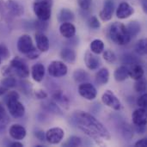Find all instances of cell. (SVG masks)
<instances>
[{
    "instance_id": "cell-4",
    "label": "cell",
    "mask_w": 147,
    "mask_h": 147,
    "mask_svg": "<svg viewBox=\"0 0 147 147\" xmlns=\"http://www.w3.org/2000/svg\"><path fill=\"white\" fill-rule=\"evenodd\" d=\"M9 66L13 72L21 78H26L29 76V68L28 65L19 57H15L11 59Z\"/></svg>"
},
{
    "instance_id": "cell-1",
    "label": "cell",
    "mask_w": 147,
    "mask_h": 147,
    "mask_svg": "<svg viewBox=\"0 0 147 147\" xmlns=\"http://www.w3.org/2000/svg\"><path fill=\"white\" fill-rule=\"evenodd\" d=\"M72 121L84 134L97 142H100L102 140H110L111 139L110 133L107 127L87 112L76 111L72 115Z\"/></svg>"
},
{
    "instance_id": "cell-37",
    "label": "cell",
    "mask_w": 147,
    "mask_h": 147,
    "mask_svg": "<svg viewBox=\"0 0 147 147\" xmlns=\"http://www.w3.org/2000/svg\"><path fill=\"white\" fill-rule=\"evenodd\" d=\"M89 25L91 28H94V29H97L101 27V23H100L98 18L95 16H91L89 19Z\"/></svg>"
},
{
    "instance_id": "cell-33",
    "label": "cell",
    "mask_w": 147,
    "mask_h": 147,
    "mask_svg": "<svg viewBox=\"0 0 147 147\" xmlns=\"http://www.w3.org/2000/svg\"><path fill=\"white\" fill-rule=\"evenodd\" d=\"M80 146H82V140L78 136H71L67 140V141L63 145V146L68 147H77Z\"/></svg>"
},
{
    "instance_id": "cell-34",
    "label": "cell",
    "mask_w": 147,
    "mask_h": 147,
    "mask_svg": "<svg viewBox=\"0 0 147 147\" xmlns=\"http://www.w3.org/2000/svg\"><path fill=\"white\" fill-rule=\"evenodd\" d=\"M103 54H102V57L103 59L108 62V63H110V64H113L116 61L117 59V57L115 55V53L111 51V50H105L104 52H102Z\"/></svg>"
},
{
    "instance_id": "cell-28",
    "label": "cell",
    "mask_w": 147,
    "mask_h": 147,
    "mask_svg": "<svg viewBox=\"0 0 147 147\" xmlns=\"http://www.w3.org/2000/svg\"><path fill=\"white\" fill-rule=\"evenodd\" d=\"M90 51L95 54H100L104 51V43L102 40L96 39L90 43Z\"/></svg>"
},
{
    "instance_id": "cell-32",
    "label": "cell",
    "mask_w": 147,
    "mask_h": 147,
    "mask_svg": "<svg viewBox=\"0 0 147 147\" xmlns=\"http://www.w3.org/2000/svg\"><path fill=\"white\" fill-rule=\"evenodd\" d=\"M135 51L138 54L141 55V56H144L146 54L147 48H146V40L145 39H141L140 40L136 46H135Z\"/></svg>"
},
{
    "instance_id": "cell-43",
    "label": "cell",
    "mask_w": 147,
    "mask_h": 147,
    "mask_svg": "<svg viewBox=\"0 0 147 147\" xmlns=\"http://www.w3.org/2000/svg\"><path fill=\"white\" fill-rule=\"evenodd\" d=\"M146 94H143L142 96H140L138 99H137V105L140 108H146Z\"/></svg>"
},
{
    "instance_id": "cell-16",
    "label": "cell",
    "mask_w": 147,
    "mask_h": 147,
    "mask_svg": "<svg viewBox=\"0 0 147 147\" xmlns=\"http://www.w3.org/2000/svg\"><path fill=\"white\" fill-rule=\"evenodd\" d=\"M6 9L14 16H21L24 13L23 6L15 0H8L5 3Z\"/></svg>"
},
{
    "instance_id": "cell-23",
    "label": "cell",
    "mask_w": 147,
    "mask_h": 147,
    "mask_svg": "<svg viewBox=\"0 0 147 147\" xmlns=\"http://www.w3.org/2000/svg\"><path fill=\"white\" fill-rule=\"evenodd\" d=\"M109 79V71L107 68L100 69L96 74V83L98 85L106 84Z\"/></svg>"
},
{
    "instance_id": "cell-15",
    "label": "cell",
    "mask_w": 147,
    "mask_h": 147,
    "mask_svg": "<svg viewBox=\"0 0 147 147\" xmlns=\"http://www.w3.org/2000/svg\"><path fill=\"white\" fill-rule=\"evenodd\" d=\"M9 134L10 137L16 140H22L26 137L27 132L24 127L19 124L12 125L9 129Z\"/></svg>"
},
{
    "instance_id": "cell-6",
    "label": "cell",
    "mask_w": 147,
    "mask_h": 147,
    "mask_svg": "<svg viewBox=\"0 0 147 147\" xmlns=\"http://www.w3.org/2000/svg\"><path fill=\"white\" fill-rule=\"evenodd\" d=\"M5 104L7 105L9 113L12 117H14L16 119H19L24 115L25 107L21 102H19V99L6 102Z\"/></svg>"
},
{
    "instance_id": "cell-39",
    "label": "cell",
    "mask_w": 147,
    "mask_h": 147,
    "mask_svg": "<svg viewBox=\"0 0 147 147\" xmlns=\"http://www.w3.org/2000/svg\"><path fill=\"white\" fill-rule=\"evenodd\" d=\"M34 27L37 30H39V32H40L41 30H46L47 28V21H41V20H38L34 22Z\"/></svg>"
},
{
    "instance_id": "cell-24",
    "label": "cell",
    "mask_w": 147,
    "mask_h": 147,
    "mask_svg": "<svg viewBox=\"0 0 147 147\" xmlns=\"http://www.w3.org/2000/svg\"><path fill=\"white\" fill-rule=\"evenodd\" d=\"M53 100L56 102L60 104L65 109L69 108V100L62 92V90H56L53 94Z\"/></svg>"
},
{
    "instance_id": "cell-30",
    "label": "cell",
    "mask_w": 147,
    "mask_h": 147,
    "mask_svg": "<svg viewBox=\"0 0 147 147\" xmlns=\"http://www.w3.org/2000/svg\"><path fill=\"white\" fill-rule=\"evenodd\" d=\"M9 121V120L7 112L4 109L3 104L0 102V130L5 128V127L8 125Z\"/></svg>"
},
{
    "instance_id": "cell-48",
    "label": "cell",
    "mask_w": 147,
    "mask_h": 147,
    "mask_svg": "<svg viewBox=\"0 0 147 147\" xmlns=\"http://www.w3.org/2000/svg\"><path fill=\"white\" fill-rule=\"evenodd\" d=\"M9 146L10 147H22L23 146V145H22L21 142H19V141H15V142L11 143V144L9 145Z\"/></svg>"
},
{
    "instance_id": "cell-29",
    "label": "cell",
    "mask_w": 147,
    "mask_h": 147,
    "mask_svg": "<svg viewBox=\"0 0 147 147\" xmlns=\"http://www.w3.org/2000/svg\"><path fill=\"white\" fill-rule=\"evenodd\" d=\"M43 107L45 108V109L47 111H48L50 113H53L55 115H62V111L60 110L59 107L54 101H50V102H45L43 104Z\"/></svg>"
},
{
    "instance_id": "cell-42",
    "label": "cell",
    "mask_w": 147,
    "mask_h": 147,
    "mask_svg": "<svg viewBox=\"0 0 147 147\" xmlns=\"http://www.w3.org/2000/svg\"><path fill=\"white\" fill-rule=\"evenodd\" d=\"M9 56V49L4 45L0 44V58L3 59H6Z\"/></svg>"
},
{
    "instance_id": "cell-7",
    "label": "cell",
    "mask_w": 147,
    "mask_h": 147,
    "mask_svg": "<svg viewBox=\"0 0 147 147\" xmlns=\"http://www.w3.org/2000/svg\"><path fill=\"white\" fill-rule=\"evenodd\" d=\"M78 93L82 97L90 101L94 100L97 96V91L95 86L90 83H87V82L80 84L78 87Z\"/></svg>"
},
{
    "instance_id": "cell-8",
    "label": "cell",
    "mask_w": 147,
    "mask_h": 147,
    "mask_svg": "<svg viewBox=\"0 0 147 147\" xmlns=\"http://www.w3.org/2000/svg\"><path fill=\"white\" fill-rule=\"evenodd\" d=\"M102 101L106 106L111 108L114 110H120L121 108V103L120 100L111 90H106L103 93L102 96Z\"/></svg>"
},
{
    "instance_id": "cell-41",
    "label": "cell",
    "mask_w": 147,
    "mask_h": 147,
    "mask_svg": "<svg viewBox=\"0 0 147 147\" xmlns=\"http://www.w3.org/2000/svg\"><path fill=\"white\" fill-rule=\"evenodd\" d=\"M20 96L19 94L16 92V91H10L9 92L6 96L4 97V102H9V101H11V100H16V99H19Z\"/></svg>"
},
{
    "instance_id": "cell-10",
    "label": "cell",
    "mask_w": 147,
    "mask_h": 147,
    "mask_svg": "<svg viewBox=\"0 0 147 147\" xmlns=\"http://www.w3.org/2000/svg\"><path fill=\"white\" fill-rule=\"evenodd\" d=\"M34 48L33 40L28 34H22L17 40V49L22 53L26 54Z\"/></svg>"
},
{
    "instance_id": "cell-35",
    "label": "cell",
    "mask_w": 147,
    "mask_h": 147,
    "mask_svg": "<svg viewBox=\"0 0 147 147\" xmlns=\"http://www.w3.org/2000/svg\"><path fill=\"white\" fill-rule=\"evenodd\" d=\"M137 82L135 83L134 89L137 92H145L146 90V80L140 78L139 80H136Z\"/></svg>"
},
{
    "instance_id": "cell-49",
    "label": "cell",
    "mask_w": 147,
    "mask_h": 147,
    "mask_svg": "<svg viewBox=\"0 0 147 147\" xmlns=\"http://www.w3.org/2000/svg\"><path fill=\"white\" fill-rule=\"evenodd\" d=\"M141 4L143 7V10L146 13L147 12V0H141Z\"/></svg>"
},
{
    "instance_id": "cell-27",
    "label": "cell",
    "mask_w": 147,
    "mask_h": 147,
    "mask_svg": "<svg viewBox=\"0 0 147 147\" xmlns=\"http://www.w3.org/2000/svg\"><path fill=\"white\" fill-rule=\"evenodd\" d=\"M73 78L77 83L82 84V83H84L90 79V74L87 71H85L84 70L78 69V70H76L74 71Z\"/></svg>"
},
{
    "instance_id": "cell-14",
    "label": "cell",
    "mask_w": 147,
    "mask_h": 147,
    "mask_svg": "<svg viewBox=\"0 0 147 147\" xmlns=\"http://www.w3.org/2000/svg\"><path fill=\"white\" fill-rule=\"evenodd\" d=\"M34 39H35L37 49L40 52L46 53V52H47L49 50V47H50L49 40L42 32L38 31L34 35Z\"/></svg>"
},
{
    "instance_id": "cell-50",
    "label": "cell",
    "mask_w": 147,
    "mask_h": 147,
    "mask_svg": "<svg viewBox=\"0 0 147 147\" xmlns=\"http://www.w3.org/2000/svg\"><path fill=\"white\" fill-rule=\"evenodd\" d=\"M8 90L6 89V88H4V87H3L2 85L0 86V96H2V95H3L6 91H7Z\"/></svg>"
},
{
    "instance_id": "cell-47",
    "label": "cell",
    "mask_w": 147,
    "mask_h": 147,
    "mask_svg": "<svg viewBox=\"0 0 147 147\" xmlns=\"http://www.w3.org/2000/svg\"><path fill=\"white\" fill-rule=\"evenodd\" d=\"M135 146L136 147H146L147 146V140L146 139H142L138 140L135 143Z\"/></svg>"
},
{
    "instance_id": "cell-3",
    "label": "cell",
    "mask_w": 147,
    "mask_h": 147,
    "mask_svg": "<svg viewBox=\"0 0 147 147\" xmlns=\"http://www.w3.org/2000/svg\"><path fill=\"white\" fill-rule=\"evenodd\" d=\"M53 0H36L34 3L33 9L39 20L47 21L52 15Z\"/></svg>"
},
{
    "instance_id": "cell-45",
    "label": "cell",
    "mask_w": 147,
    "mask_h": 147,
    "mask_svg": "<svg viewBox=\"0 0 147 147\" xmlns=\"http://www.w3.org/2000/svg\"><path fill=\"white\" fill-rule=\"evenodd\" d=\"M34 96H35L37 99H39V100H43V99L47 98L48 95H47V93L45 90H37L34 91Z\"/></svg>"
},
{
    "instance_id": "cell-11",
    "label": "cell",
    "mask_w": 147,
    "mask_h": 147,
    "mask_svg": "<svg viewBox=\"0 0 147 147\" xmlns=\"http://www.w3.org/2000/svg\"><path fill=\"white\" fill-rule=\"evenodd\" d=\"M114 11H115V2L113 0H105L103 4V9L100 12L99 16L104 22L109 21L112 19Z\"/></svg>"
},
{
    "instance_id": "cell-25",
    "label": "cell",
    "mask_w": 147,
    "mask_h": 147,
    "mask_svg": "<svg viewBox=\"0 0 147 147\" xmlns=\"http://www.w3.org/2000/svg\"><path fill=\"white\" fill-rule=\"evenodd\" d=\"M114 77H115V79L117 82L125 81L129 77V75H128V68L126 65H121V66H119L115 71Z\"/></svg>"
},
{
    "instance_id": "cell-38",
    "label": "cell",
    "mask_w": 147,
    "mask_h": 147,
    "mask_svg": "<svg viewBox=\"0 0 147 147\" xmlns=\"http://www.w3.org/2000/svg\"><path fill=\"white\" fill-rule=\"evenodd\" d=\"M40 54V52L36 47H34V48H33L31 51H29L28 53H26L25 55H26L29 59H36L39 58Z\"/></svg>"
},
{
    "instance_id": "cell-21",
    "label": "cell",
    "mask_w": 147,
    "mask_h": 147,
    "mask_svg": "<svg viewBox=\"0 0 147 147\" xmlns=\"http://www.w3.org/2000/svg\"><path fill=\"white\" fill-rule=\"evenodd\" d=\"M144 69L140 64H134L130 69H128V75L131 78L134 80H139L144 76Z\"/></svg>"
},
{
    "instance_id": "cell-20",
    "label": "cell",
    "mask_w": 147,
    "mask_h": 147,
    "mask_svg": "<svg viewBox=\"0 0 147 147\" xmlns=\"http://www.w3.org/2000/svg\"><path fill=\"white\" fill-rule=\"evenodd\" d=\"M74 19H75L74 13L71 9H66V8L61 9V10L59 11V16H58V21L61 23L71 22L74 21Z\"/></svg>"
},
{
    "instance_id": "cell-19",
    "label": "cell",
    "mask_w": 147,
    "mask_h": 147,
    "mask_svg": "<svg viewBox=\"0 0 147 147\" xmlns=\"http://www.w3.org/2000/svg\"><path fill=\"white\" fill-rule=\"evenodd\" d=\"M31 75L35 82H41L45 76V67L42 64L37 63L31 68Z\"/></svg>"
},
{
    "instance_id": "cell-17",
    "label": "cell",
    "mask_w": 147,
    "mask_h": 147,
    "mask_svg": "<svg viewBox=\"0 0 147 147\" xmlns=\"http://www.w3.org/2000/svg\"><path fill=\"white\" fill-rule=\"evenodd\" d=\"M84 62L86 66L90 70H96L101 65L100 59L95 55L92 52H87L84 55Z\"/></svg>"
},
{
    "instance_id": "cell-18",
    "label": "cell",
    "mask_w": 147,
    "mask_h": 147,
    "mask_svg": "<svg viewBox=\"0 0 147 147\" xmlns=\"http://www.w3.org/2000/svg\"><path fill=\"white\" fill-rule=\"evenodd\" d=\"M61 35L66 39H71L76 34V28L71 22H63L59 27Z\"/></svg>"
},
{
    "instance_id": "cell-36",
    "label": "cell",
    "mask_w": 147,
    "mask_h": 147,
    "mask_svg": "<svg viewBox=\"0 0 147 147\" xmlns=\"http://www.w3.org/2000/svg\"><path fill=\"white\" fill-rule=\"evenodd\" d=\"M122 134L127 140H130L134 137V132L127 124H124L122 126Z\"/></svg>"
},
{
    "instance_id": "cell-31",
    "label": "cell",
    "mask_w": 147,
    "mask_h": 147,
    "mask_svg": "<svg viewBox=\"0 0 147 147\" xmlns=\"http://www.w3.org/2000/svg\"><path fill=\"white\" fill-rule=\"evenodd\" d=\"M1 85L7 90L14 88L16 85V80L13 76H6L2 81H1Z\"/></svg>"
},
{
    "instance_id": "cell-5",
    "label": "cell",
    "mask_w": 147,
    "mask_h": 147,
    "mask_svg": "<svg viewBox=\"0 0 147 147\" xmlns=\"http://www.w3.org/2000/svg\"><path fill=\"white\" fill-rule=\"evenodd\" d=\"M47 71L49 75L53 78H62L67 74L68 68L64 62L54 60L50 63Z\"/></svg>"
},
{
    "instance_id": "cell-9",
    "label": "cell",
    "mask_w": 147,
    "mask_h": 147,
    "mask_svg": "<svg viewBox=\"0 0 147 147\" xmlns=\"http://www.w3.org/2000/svg\"><path fill=\"white\" fill-rule=\"evenodd\" d=\"M46 140L48 143L52 145H57L61 142L65 136V132L60 127H53L50 128L46 134Z\"/></svg>"
},
{
    "instance_id": "cell-13",
    "label": "cell",
    "mask_w": 147,
    "mask_h": 147,
    "mask_svg": "<svg viewBox=\"0 0 147 147\" xmlns=\"http://www.w3.org/2000/svg\"><path fill=\"white\" fill-rule=\"evenodd\" d=\"M134 13V9L127 2H122L119 4L116 9V16L119 19H127Z\"/></svg>"
},
{
    "instance_id": "cell-51",
    "label": "cell",
    "mask_w": 147,
    "mask_h": 147,
    "mask_svg": "<svg viewBox=\"0 0 147 147\" xmlns=\"http://www.w3.org/2000/svg\"><path fill=\"white\" fill-rule=\"evenodd\" d=\"M0 64H1V58H0Z\"/></svg>"
},
{
    "instance_id": "cell-46",
    "label": "cell",
    "mask_w": 147,
    "mask_h": 147,
    "mask_svg": "<svg viewBox=\"0 0 147 147\" xmlns=\"http://www.w3.org/2000/svg\"><path fill=\"white\" fill-rule=\"evenodd\" d=\"M35 136L40 141H44L46 140V135H45L43 131H37V132H35Z\"/></svg>"
},
{
    "instance_id": "cell-40",
    "label": "cell",
    "mask_w": 147,
    "mask_h": 147,
    "mask_svg": "<svg viewBox=\"0 0 147 147\" xmlns=\"http://www.w3.org/2000/svg\"><path fill=\"white\" fill-rule=\"evenodd\" d=\"M91 1L92 0H78V3L79 7L82 9L87 10L90 9V7L91 5Z\"/></svg>"
},
{
    "instance_id": "cell-2",
    "label": "cell",
    "mask_w": 147,
    "mask_h": 147,
    "mask_svg": "<svg viewBox=\"0 0 147 147\" xmlns=\"http://www.w3.org/2000/svg\"><path fill=\"white\" fill-rule=\"evenodd\" d=\"M109 36L115 43L120 46L127 45L132 38L127 32V27L123 23L118 22H114L110 26Z\"/></svg>"
},
{
    "instance_id": "cell-26",
    "label": "cell",
    "mask_w": 147,
    "mask_h": 147,
    "mask_svg": "<svg viewBox=\"0 0 147 147\" xmlns=\"http://www.w3.org/2000/svg\"><path fill=\"white\" fill-rule=\"evenodd\" d=\"M127 32L131 37H135L140 34V32L141 30V26H140L139 22L132 21L127 24Z\"/></svg>"
},
{
    "instance_id": "cell-44",
    "label": "cell",
    "mask_w": 147,
    "mask_h": 147,
    "mask_svg": "<svg viewBox=\"0 0 147 147\" xmlns=\"http://www.w3.org/2000/svg\"><path fill=\"white\" fill-rule=\"evenodd\" d=\"M123 63L127 65H134L136 64V59L134 56H132L130 54H126L123 57Z\"/></svg>"
},
{
    "instance_id": "cell-12",
    "label": "cell",
    "mask_w": 147,
    "mask_h": 147,
    "mask_svg": "<svg viewBox=\"0 0 147 147\" xmlns=\"http://www.w3.org/2000/svg\"><path fill=\"white\" fill-rule=\"evenodd\" d=\"M133 122L135 126L138 127H145L146 125L147 116H146V109L144 108H140L132 115Z\"/></svg>"
},
{
    "instance_id": "cell-22",
    "label": "cell",
    "mask_w": 147,
    "mask_h": 147,
    "mask_svg": "<svg viewBox=\"0 0 147 147\" xmlns=\"http://www.w3.org/2000/svg\"><path fill=\"white\" fill-rule=\"evenodd\" d=\"M60 57L64 61L69 64H73L76 60V53L70 47H65L60 52Z\"/></svg>"
}]
</instances>
